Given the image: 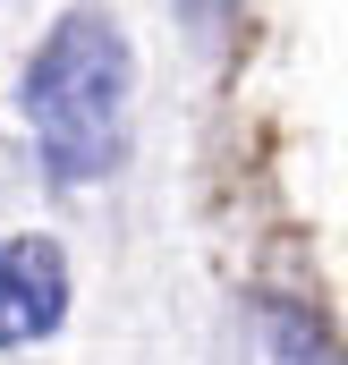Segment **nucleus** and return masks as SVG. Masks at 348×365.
I'll return each mask as SVG.
<instances>
[{"label": "nucleus", "instance_id": "7ed1b4c3", "mask_svg": "<svg viewBox=\"0 0 348 365\" xmlns=\"http://www.w3.org/2000/svg\"><path fill=\"white\" fill-rule=\"evenodd\" d=\"M247 331H255L263 365H348L332 349V331L314 323V314H297L289 297H255V314H247Z\"/></svg>", "mask_w": 348, "mask_h": 365}, {"label": "nucleus", "instance_id": "f257e3e1", "mask_svg": "<svg viewBox=\"0 0 348 365\" xmlns=\"http://www.w3.org/2000/svg\"><path fill=\"white\" fill-rule=\"evenodd\" d=\"M128 102H136V51L102 9H68L26 77H17V119L34 136V162L51 187H102L128 153Z\"/></svg>", "mask_w": 348, "mask_h": 365}, {"label": "nucleus", "instance_id": "f03ea898", "mask_svg": "<svg viewBox=\"0 0 348 365\" xmlns=\"http://www.w3.org/2000/svg\"><path fill=\"white\" fill-rule=\"evenodd\" d=\"M68 297H77V280H68L60 238L9 230V238H0V357L51 340V331L68 323Z\"/></svg>", "mask_w": 348, "mask_h": 365}]
</instances>
